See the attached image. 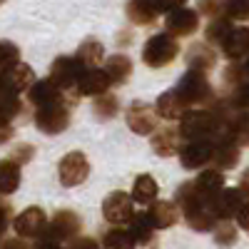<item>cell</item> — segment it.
Wrapping results in <instances>:
<instances>
[{"mask_svg":"<svg viewBox=\"0 0 249 249\" xmlns=\"http://www.w3.org/2000/svg\"><path fill=\"white\" fill-rule=\"evenodd\" d=\"M3 3H5V0H0V5H3Z\"/></svg>","mask_w":249,"mask_h":249,"instance_id":"681fc988","label":"cell"},{"mask_svg":"<svg viewBox=\"0 0 249 249\" xmlns=\"http://www.w3.org/2000/svg\"><path fill=\"white\" fill-rule=\"evenodd\" d=\"M199 30V15L197 10H190V8H177L172 13H167L164 18V33L172 35L175 40L179 37H190Z\"/></svg>","mask_w":249,"mask_h":249,"instance_id":"7c38bea8","label":"cell"},{"mask_svg":"<svg viewBox=\"0 0 249 249\" xmlns=\"http://www.w3.org/2000/svg\"><path fill=\"white\" fill-rule=\"evenodd\" d=\"M242 204H244V197L237 187H222V190L212 197V210H214L217 219H227V222L237 217Z\"/></svg>","mask_w":249,"mask_h":249,"instance_id":"9a60e30c","label":"cell"},{"mask_svg":"<svg viewBox=\"0 0 249 249\" xmlns=\"http://www.w3.org/2000/svg\"><path fill=\"white\" fill-rule=\"evenodd\" d=\"M222 55L230 60V62H242L249 55V28L244 25H234L227 37L222 40Z\"/></svg>","mask_w":249,"mask_h":249,"instance_id":"2e32d148","label":"cell"},{"mask_svg":"<svg viewBox=\"0 0 249 249\" xmlns=\"http://www.w3.org/2000/svg\"><path fill=\"white\" fill-rule=\"evenodd\" d=\"M177 55H179V43L167 33L152 35L142 48V62L152 70H162V68L172 65L177 60Z\"/></svg>","mask_w":249,"mask_h":249,"instance_id":"277c9868","label":"cell"},{"mask_svg":"<svg viewBox=\"0 0 249 249\" xmlns=\"http://www.w3.org/2000/svg\"><path fill=\"white\" fill-rule=\"evenodd\" d=\"M124 13H127V20L132 25H152L160 18L157 0H127Z\"/></svg>","mask_w":249,"mask_h":249,"instance_id":"ffe728a7","label":"cell"},{"mask_svg":"<svg viewBox=\"0 0 249 249\" xmlns=\"http://www.w3.org/2000/svg\"><path fill=\"white\" fill-rule=\"evenodd\" d=\"M127 224H130L127 232H130V237H132L135 244H142V247H144V244L152 242L155 230H152V224H150V219H147V214H144V212H135Z\"/></svg>","mask_w":249,"mask_h":249,"instance_id":"83f0119b","label":"cell"},{"mask_svg":"<svg viewBox=\"0 0 249 249\" xmlns=\"http://www.w3.org/2000/svg\"><path fill=\"white\" fill-rule=\"evenodd\" d=\"M124 120H127V127L135 135H152L157 130V122H160L155 107L147 105V102H140V100H135L132 105L127 107Z\"/></svg>","mask_w":249,"mask_h":249,"instance_id":"8fae6325","label":"cell"},{"mask_svg":"<svg viewBox=\"0 0 249 249\" xmlns=\"http://www.w3.org/2000/svg\"><path fill=\"white\" fill-rule=\"evenodd\" d=\"M184 5H187V0H157V10H160V15H162V13H172V10L184 8Z\"/></svg>","mask_w":249,"mask_h":249,"instance_id":"60d3db41","label":"cell"},{"mask_svg":"<svg viewBox=\"0 0 249 249\" xmlns=\"http://www.w3.org/2000/svg\"><path fill=\"white\" fill-rule=\"evenodd\" d=\"M184 110H187V105L182 102V97L177 95V90L162 92V95L157 97V102H155V112H157V117L167 120V122L179 120V117L184 115Z\"/></svg>","mask_w":249,"mask_h":249,"instance_id":"603a6c76","label":"cell"},{"mask_svg":"<svg viewBox=\"0 0 249 249\" xmlns=\"http://www.w3.org/2000/svg\"><path fill=\"white\" fill-rule=\"evenodd\" d=\"M20 187V164L13 160H0V195H13Z\"/></svg>","mask_w":249,"mask_h":249,"instance_id":"f1b7e54d","label":"cell"},{"mask_svg":"<svg viewBox=\"0 0 249 249\" xmlns=\"http://www.w3.org/2000/svg\"><path fill=\"white\" fill-rule=\"evenodd\" d=\"M102 249H137V244L132 242L130 232L124 227H112L102 237Z\"/></svg>","mask_w":249,"mask_h":249,"instance_id":"4dcf8cb0","label":"cell"},{"mask_svg":"<svg viewBox=\"0 0 249 249\" xmlns=\"http://www.w3.org/2000/svg\"><path fill=\"white\" fill-rule=\"evenodd\" d=\"M75 60H77L85 70H88V68H100L102 60H105V45H102L100 40L90 37V40H85V43L77 48Z\"/></svg>","mask_w":249,"mask_h":249,"instance_id":"484cf974","label":"cell"},{"mask_svg":"<svg viewBox=\"0 0 249 249\" xmlns=\"http://www.w3.org/2000/svg\"><path fill=\"white\" fill-rule=\"evenodd\" d=\"M177 95L182 97V102L187 107H207L210 102L217 97L210 80H207L204 72H195V70H187L182 75V80L177 82Z\"/></svg>","mask_w":249,"mask_h":249,"instance_id":"3957f363","label":"cell"},{"mask_svg":"<svg viewBox=\"0 0 249 249\" xmlns=\"http://www.w3.org/2000/svg\"><path fill=\"white\" fill-rule=\"evenodd\" d=\"M3 82H5V88L13 90L15 95H23L30 90V85L35 82V72L30 65H25V62H18V65H13L10 70H5L3 75Z\"/></svg>","mask_w":249,"mask_h":249,"instance_id":"d6986e66","label":"cell"},{"mask_svg":"<svg viewBox=\"0 0 249 249\" xmlns=\"http://www.w3.org/2000/svg\"><path fill=\"white\" fill-rule=\"evenodd\" d=\"M80 232H82V219H80L72 210H60V212H55V217L48 222V227H45L43 234H48L50 239H55V242L60 244V242L75 239Z\"/></svg>","mask_w":249,"mask_h":249,"instance_id":"30bf717a","label":"cell"},{"mask_svg":"<svg viewBox=\"0 0 249 249\" xmlns=\"http://www.w3.org/2000/svg\"><path fill=\"white\" fill-rule=\"evenodd\" d=\"M48 227V214L40 207H28L13 219V230L23 239H37Z\"/></svg>","mask_w":249,"mask_h":249,"instance_id":"4fadbf2b","label":"cell"},{"mask_svg":"<svg viewBox=\"0 0 249 249\" xmlns=\"http://www.w3.org/2000/svg\"><path fill=\"white\" fill-rule=\"evenodd\" d=\"M85 72V68L80 65V62L70 55H60L53 65H50V82L60 90V92H65V95H75V85H77V80L80 75Z\"/></svg>","mask_w":249,"mask_h":249,"instance_id":"8992f818","label":"cell"},{"mask_svg":"<svg viewBox=\"0 0 249 249\" xmlns=\"http://www.w3.org/2000/svg\"><path fill=\"white\" fill-rule=\"evenodd\" d=\"M224 10V0H197V15H204V18H219Z\"/></svg>","mask_w":249,"mask_h":249,"instance_id":"8d00e7d4","label":"cell"},{"mask_svg":"<svg viewBox=\"0 0 249 249\" xmlns=\"http://www.w3.org/2000/svg\"><path fill=\"white\" fill-rule=\"evenodd\" d=\"M33 249H62V247H60V244H57L55 239H50L48 234H40Z\"/></svg>","mask_w":249,"mask_h":249,"instance_id":"f6af8a7d","label":"cell"},{"mask_svg":"<svg viewBox=\"0 0 249 249\" xmlns=\"http://www.w3.org/2000/svg\"><path fill=\"white\" fill-rule=\"evenodd\" d=\"M192 184H195V190H197V195H202V197H207V199H212L222 187H224V172L222 170H202L195 179H192Z\"/></svg>","mask_w":249,"mask_h":249,"instance_id":"d4e9b609","label":"cell"},{"mask_svg":"<svg viewBox=\"0 0 249 249\" xmlns=\"http://www.w3.org/2000/svg\"><path fill=\"white\" fill-rule=\"evenodd\" d=\"M230 130L239 147H249V112H234L230 117Z\"/></svg>","mask_w":249,"mask_h":249,"instance_id":"836d02e7","label":"cell"},{"mask_svg":"<svg viewBox=\"0 0 249 249\" xmlns=\"http://www.w3.org/2000/svg\"><path fill=\"white\" fill-rule=\"evenodd\" d=\"M224 18L232 23L249 20V0H224Z\"/></svg>","mask_w":249,"mask_h":249,"instance_id":"d590c367","label":"cell"},{"mask_svg":"<svg viewBox=\"0 0 249 249\" xmlns=\"http://www.w3.org/2000/svg\"><path fill=\"white\" fill-rule=\"evenodd\" d=\"M237 190L242 192V197H247L249 199V170H244L242 172V177H239V187Z\"/></svg>","mask_w":249,"mask_h":249,"instance_id":"7dc6e473","label":"cell"},{"mask_svg":"<svg viewBox=\"0 0 249 249\" xmlns=\"http://www.w3.org/2000/svg\"><path fill=\"white\" fill-rule=\"evenodd\" d=\"M234 25H232V20H227L224 15H219V18H214V20H210V25L204 28V43L207 45H222V40L227 37V33H230Z\"/></svg>","mask_w":249,"mask_h":249,"instance_id":"f546056e","label":"cell"},{"mask_svg":"<svg viewBox=\"0 0 249 249\" xmlns=\"http://www.w3.org/2000/svg\"><path fill=\"white\" fill-rule=\"evenodd\" d=\"M92 110H95L97 120L107 122V120H112V117L120 112V102H117V97H115V95L105 92V95L95 97V102H92Z\"/></svg>","mask_w":249,"mask_h":249,"instance_id":"d6a6232c","label":"cell"},{"mask_svg":"<svg viewBox=\"0 0 249 249\" xmlns=\"http://www.w3.org/2000/svg\"><path fill=\"white\" fill-rule=\"evenodd\" d=\"M150 144H152V150H155L157 157H172V155L179 152L182 140H179L177 130H172V127H162V130H155V132H152Z\"/></svg>","mask_w":249,"mask_h":249,"instance_id":"44dd1931","label":"cell"},{"mask_svg":"<svg viewBox=\"0 0 249 249\" xmlns=\"http://www.w3.org/2000/svg\"><path fill=\"white\" fill-rule=\"evenodd\" d=\"M135 214V202L127 192H110L105 197V202H102V217H105L112 227H122V224H127Z\"/></svg>","mask_w":249,"mask_h":249,"instance_id":"9c48e42d","label":"cell"},{"mask_svg":"<svg viewBox=\"0 0 249 249\" xmlns=\"http://www.w3.org/2000/svg\"><path fill=\"white\" fill-rule=\"evenodd\" d=\"M20 62V48L10 40H0V75Z\"/></svg>","mask_w":249,"mask_h":249,"instance_id":"e575fe53","label":"cell"},{"mask_svg":"<svg viewBox=\"0 0 249 249\" xmlns=\"http://www.w3.org/2000/svg\"><path fill=\"white\" fill-rule=\"evenodd\" d=\"M214 130H217V117L207 107H192V110H184V115L179 117L177 135L184 142H190V140H210L214 135Z\"/></svg>","mask_w":249,"mask_h":249,"instance_id":"7a4b0ae2","label":"cell"},{"mask_svg":"<svg viewBox=\"0 0 249 249\" xmlns=\"http://www.w3.org/2000/svg\"><path fill=\"white\" fill-rule=\"evenodd\" d=\"M242 70H244V75H247V80H249V55L244 57V65H242Z\"/></svg>","mask_w":249,"mask_h":249,"instance_id":"c3c4849f","label":"cell"},{"mask_svg":"<svg viewBox=\"0 0 249 249\" xmlns=\"http://www.w3.org/2000/svg\"><path fill=\"white\" fill-rule=\"evenodd\" d=\"M110 90V80L105 75V70L100 68H88L85 72L80 75L77 85H75V95H82V97H100Z\"/></svg>","mask_w":249,"mask_h":249,"instance_id":"e0dca14e","label":"cell"},{"mask_svg":"<svg viewBox=\"0 0 249 249\" xmlns=\"http://www.w3.org/2000/svg\"><path fill=\"white\" fill-rule=\"evenodd\" d=\"M0 249H30L23 237H10V239H0Z\"/></svg>","mask_w":249,"mask_h":249,"instance_id":"7bdbcfd3","label":"cell"},{"mask_svg":"<svg viewBox=\"0 0 249 249\" xmlns=\"http://www.w3.org/2000/svg\"><path fill=\"white\" fill-rule=\"evenodd\" d=\"M224 97L234 112H249V80H242L237 85H232Z\"/></svg>","mask_w":249,"mask_h":249,"instance_id":"1f68e13d","label":"cell"},{"mask_svg":"<svg viewBox=\"0 0 249 249\" xmlns=\"http://www.w3.org/2000/svg\"><path fill=\"white\" fill-rule=\"evenodd\" d=\"M214 239L219 244H234L237 242V232H234V227L227 222V219H219L214 224Z\"/></svg>","mask_w":249,"mask_h":249,"instance_id":"74e56055","label":"cell"},{"mask_svg":"<svg viewBox=\"0 0 249 249\" xmlns=\"http://www.w3.org/2000/svg\"><path fill=\"white\" fill-rule=\"evenodd\" d=\"M105 75L110 80V85H124L132 75V60L122 53L105 57Z\"/></svg>","mask_w":249,"mask_h":249,"instance_id":"cb8c5ba5","label":"cell"},{"mask_svg":"<svg viewBox=\"0 0 249 249\" xmlns=\"http://www.w3.org/2000/svg\"><path fill=\"white\" fill-rule=\"evenodd\" d=\"M157 192H160V190H157L155 177H152V175H140V177L135 179V184H132L130 197H132L135 204L147 207V204H152V202L157 199Z\"/></svg>","mask_w":249,"mask_h":249,"instance_id":"4316f807","label":"cell"},{"mask_svg":"<svg viewBox=\"0 0 249 249\" xmlns=\"http://www.w3.org/2000/svg\"><path fill=\"white\" fill-rule=\"evenodd\" d=\"M8 222H10V207L5 202H0V239H3V234L8 230Z\"/></svg>","mask_w":249,"mask_h":249,"instance_id":"ee69618b","label":"cell"},{"mask_svg":"<svg viewBox=\"0 0 249 249\" xmlns=\"http://www.w3.org/2000/svg\"><path fill=\"white\" fill-rule=\"evenodd\" d=\"M70 107L68 102H53L45 107H35V127L43 135H60L70 124Z\"/></svg>","mask_w":249,"mask_h":249,"instance_id":"5b68a950","label":"cell"},{"mask_svg":"<svg viewBox=\"0 0 249 249\" xmlns=\"http://www.w3.org/2000/svg\"><path fill=\"white\" fill-rule=\"evenodd\" d=\"M179 164L184 170H204L207 164H212L214 144L212 140H190L179 147Z\"/></svg>","mask_w":249,"mask_h":249,"instance_id":"ba28073f","label":"cell"},{"mask_svg":"<svg viewBox=\"0 0 249 249\" xmlns=\"http://www.w3.org/2000/svg\"><path fill=\"white\" fill-rule=\"evenodd\" d=\"M237 224L242 227L244 232H249V199H244V204H242V210L237 212Z\"/></svg>","mask_w":249,"mask_h":249,"instance_id":"b9f144b4","label":"cell"},{"mask_svg":"<svg viewBox=\"0 0 249 249\" xmlns=\"http://www.w3.org/2000/svg\"><path fill=\"white\" fill-rule=\"evenodd\" d=\"M13 135H15L13 124H3V122H0V144L10 142V140H13Z\"/></svg>","mask_w":249,"mask_h":249,"instance_id":"bcb514c9","label":"cell"},{"mask_svg":"<svg viewBox=\"0 0 249 249\" xmlns=\"http://www.w3.org/2000/svg\"><path fill=\"white\" fill-rule=\"evenodd\" d=\"M214 62H217V55L207 43H195L190 50H187V70L207 75L214 68Z\"/></svg>","mask_w":249,"mask_h":249,"instance_id":"7402d4cb","label":"cell"},{"mask_svg":"<svg viewBox=\"0 0 249 249\" xmlns=\"http://www.w3.org/2000/svg\"><path fill=\"white\" fill-rule=\"evenodd\" d=\"M88 175H90V162L80 150L68 152L57 162V177L62 187H77L88 179Z\"/></svg>","mask_w":249,"mask_h":249,"instance_id":"52a82bcc","label":"cell"},{"mask_svg":"<svg viewBox=\"0 0 249 249\" xmlns=\"http://www.w3.org/2000/svg\"><path fill=\"white\" fill-rule=\"evenodd\" d=\"M175 204H177L179 214L184 217V222L190 224L195 232H212L214 224L219 222L214 210H212V199L197 195L192 182H184L182 187H177Z\"/></svg>","mask_w":249,"mask_h":249,"instance_id":"6da1fadb","label":"cell"},{"mask_svg":"<svg viewBox=\"0 0 249 249\" xmlns=\"http://www.w3.org/2000/svg\"><path fill=\"white\" fill-rule=\"evenodd\" d=\"M25 95H28V102L33 107H45V105H53V102H68V105L75 102V97H68L65 92H60L48 77L45 80H35Z\"/></svg>","mask_w":249,"mask_h":249,"instance_id":"5bb4252c","label":"cell"},{"mask_svg":"<svg viewBox=\"0 0 249 249\" xmlns=\"http://www.w3.org/2000/svg\"><path fill=\"white\" fill-rule=\"evenodd\" d=\"M33 152H35L33 144H18V147L10 152V157H8V160H13L15 164H25V162H30V160H33Z\"/></svg>","mask_w":249,"mask_h":249,"instance_id":"f35d334b","label":"cell"},{"mask_svg":"<svg viewBox=\"0 0 249 249\" xmlns=\"http://www.w3.org/2000/svg\"><path fill=\"white\" fill-rule=\"evenodd\" d=\"M65 249H100V244L92 237H75V239H70V244Z\"/></svg>","mask_w":249,"mask_h":249,"instance_id":"ab89813d","label":"cell"},{"mask_svg":"<svg viewBox=\"0 0 249 249\" xmlns=\"http://www.w3.org/2000/svg\"><path fill=\"white\" fill-rule=\"evenodd\" d=\"M147 219L152 224V230H170L179 222V210L175 202L167 199H155L152 204H147Z\"/></svg>","mask_w":249,"mask_h":249,"instance_id":"ac0fdd59","label":"cell"}]
</instances>
